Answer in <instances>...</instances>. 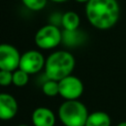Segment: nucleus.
Segmentation results:
<instances>
[{
  "instance_id": "f257e3e1",
  "label": "nucleus",
  "mask_w": 126,
  "mask_h": 126,
  "mask_svg": "<svg viewBox=\"0 0 126 126\" xmlns=\"http://www.w3.org/2000/svg\"><path fill=\"white\" fill-rule=\"evenodd\" d=\"M89 22L98 30L112 28L119 18V5L116 0H90L86 5Z\"/></svg>"
},
{
  "instance_id": "f03ea898",
  "label": "nucleus",
  "mask_w": 126,
  "mask_h": 126,
  "mask_svg": "<svg viewBox=\"0 0 126 126\" xmlns=\"http://www.w3.org/2000/svg\"><path fill=\"white\" fill-rule=\"evenodd\" d=\"M75 67L74 56L64 50H59L51 53L45 60L44 68L47 79L57 81L71 75Z\"/></svg>"
},
{
  "instance_id": "7ed1b4c3",
  "label": "nucleus",
  "mask_w": 126,
  "mask_h": 126,
  "mask_svg": "<svg viewBox=\"0 0 126 126\" xmlns=\"http://www.w3.org/2000/svg\"><path fill=\"white\" fill-rule=\"evenodd\" d=\"M58 116L65 126H85L89 112L86 105L78 99L66 100L60 105Z\"/></svg>"
},
{
  "instance_id": "20e7f679",
  "label": "nucleus",
  "mask_w": 126,
  "mask_h": 126,
  "mask_svg": "<svg viewBox=\"0 0 126 126\" xmlns=\"http://www.w3.org/2000/svg\"><path fill=\"white\" fill-rule=\"evenodd\" d=\"M62 40V32L54 25H46L40 28L34 36L35 44L41 49L56 47Z\"/></svg>"
},
{
  "instance_id": "39448f33",
  "label": "nucleus",
  "mask_w": 126,
  "mask_h": 126,
  "mask_svg": "<svg viewBox=\"0 0 126 126\" xmlns=\"http://www.w3.org/2000/svg\"><path fill=\"white\" fill-rule=\"evenodd\" d=\"M59 86V94L66 100H75L78 99L83 92L84 85L82 81L76 76H68L58 82Z\"/></svg>"
},
{
  "instance_id": "423d86ee",
  "label": "nucleus",
  "mask_w": 126,
  "mask_h": 126,
  "mask_svg": "<svg viewBox=\"0 0 126 126\" xmlns=\"http://www.w3.org/2000/svg\"><path fill=\"white\" fill-rule=\"evenodd\" d=\"M21 55L18 49L7 43L0 44V70L14 72L19 68Z\"/></svg>"
},
{
  "instance_id": "0eeeda50",
  "label": "nucleus",
  "mask_w": 126,
  "mask_h": 126,
  "mask_svg": "<svg viewBox=\"0 0 126 126\" xmlns=\"http://www.w3.org/2000/svg\"><path fill=\"white\" fill-rule=\"evenodd\" d=\"M45 60L42 56V54L37 50H29L25 52L23 55H21L19 68L29 75L35 74L38 71L41 70V68L44 66Z\"/></svg>"
},
{
  "instance_id": "6e6552de",
  "label": "nucleus",
  "mask_w": 126,
  "mask_h": 126,
  "mask_svg": "<svg viewBox=\"0 0 126 126\" xmlns=\"http://www.w3.org/2000/svg\"><path fill=\"white\" fill-rule=\"evenodd\" d=\"M18 111V102L10 94H0V119L10 120Z\"/></svg>"
},
{
  "instance_id": "1a4fd4ad",
  "label": "nucleus",
  "mask_w": 126,
  "mask_h": 126,
  "mask_svg": "<svg viewBox=\"0 0 126 126\" xmlns=\"http://www.w3.org/2000/svg\"><path fill=\"white\" fill-rule=\"evenodd\" d=\"M32 121L34 126H54L55 115L47 107H37L32 114Z\"/></svg>"
},
{
  "instance_id": "9d476101",
  "label": "nucleus",
  "mask_w": 126,
  "mask_h": 126,
  "mask_svg": "<svg viewBox=\"0 0 126 126\" xmlns=\"http://www.w3.org/2000/svg\"><path fill=\"white\" fill-rule=\"evenodd\" d=\"M109 115L104 111H94L89 114L85 126H110Z\"/></svg>"
},
{
  "instance_id": "9b49d317",
  "label": "nucleus",
  "mask_w": 126,
  "mask_h": 126,
  "mask_svg": "<svg viewBox=\"0 0 126 126\" xmlns=\"http://www.w3.org/2000/svg\"><path fill=\"white\" fill-rule=\"evenodd\" d=\"M61 24L65 31H77L80 25V18L77 13L69 11L62 16Z\"/></svg>"
},
{
  "instance_id": "f8f14e48",
  "label": "nucleus",
  "mask_w": 126,
  "mask_h": 126,
  "mask_svg": "<svg viewBox=\"0 0 126 126\" xmlns=\"http://www.w3.org/2000/svg\"><path fill=\"white\" fill-rule=\"evenodd\" d=\"M42 92L47 96H55L59 94V86L57 81L47 79L46 82L42 85Z\"/></svg>"
},
{
  "instance_id": "ddd939ff",
  "label": "nucleus",
  "mask_w": 126,
  "mask_h": 126,
  "mask_svg": "<svg viewBox=\"0 0 126 126\" xmlns=\"http://www.w3.org/2000/svg\"><path fill=\"white\" fill-rule=\"evenodd\" d=\"M29 81V74L21 69H17L13 72V83L17 87H24Z\"/></svg>"
},
{
  "instance_id": "4468645a",
  "label": "nucleus",
  "mask_w": 126,
  "mask_h": 126,
  "mask_svg": "<svg viewBox=\"0 0 126 126\" xmlns=\"http://www.w3.org/2000/svg\"><path fill=\"white\" fill-rule=\"evenodd\" d=\"M47 0H22L24 5L32 11H39L46 5Z\"/></svg>"
},
{
  "instance_id": "2eb2a0df",
  "label": "nucleus",
  "mask_w": 126,
  "mask_h": 126,
  "mask_svg": "<svg viewBox=\"0 0 126 126\" xmlns=\"http://www.w3.org/2000/svg\"><path fill=\"white\" fill-rule=\"evenodd\" d=\"M13 83V72L0 70V86H9Z\"/></svg>"
},
{
  "instance_id": "dca6fc26",
  "label": "nucleus",
  "mask_w": 126,
  "mask_h": 126,
  "mask_svg": "<svg viewBox=\"0 0 126 126\" xmlns=\"http://www.w3.org/2000/svg\"><path fill=\"white\" fill-rule=\"evenodd\" d=\"M116 126H126V121H124V122H120V123H118Z\"/></svg>"
},
{
  "instance_id": "f3484780",
  "label": "nucleus",
  "mask_w": 126,
  "mask_h": 126,
  "mask_svg": "<svg viewBox=\"0 0 126 126\" xmlns=\"http://www.w3.org/2000/svg\"><path fill=\"white\" fill-rule=\"evenodd\" d=\"M76 1H78V2H81V3H84V2H87V3H88L90 0H76Z\"/></svg>"
},
{
  "instance_id": "a211bd4d",
  "label": "nucleus",
  "mask_w": 126,
  "mask_h": 126,
  "mask_svg": "<svg viewBox=\"0 0 126 126\" xmlns=\"http://www.w3.org/2000/svg\"><path fill=\"white\" fill-rule=\"evenodd\" d=\"M51 1H54V2H65L67 0H51Z\"/></svg>"
},
{
  "instance_id": "6ab92c4d",
  "label": "nucleus",
  "mask_w": 126,
  "mask_h": 126,
  "mask_svg": "<svg viewBox=\"0 0 126 126\" xmlns=\"http://www.w3.org/2000/svg\"><path fill=\"white\" fill-rule=\"evenodd\" d=\"M18 126H29V125H27V124H20V125H18Z\"/></svg>"
}]
</instances>
